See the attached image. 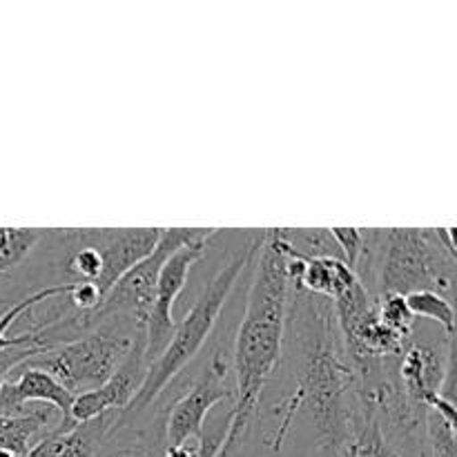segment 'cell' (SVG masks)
Wrapping results in <instances>:
<instances>
[{
  "instance_id": "16",
  "label": "cell",
  "mask_w": 457,
  "mask_h": 457,
  "mask_svg": "<svg viewBox=\"0 0 457 457\" xmlns=\"http://www.w3.org/2000/svg\"><path fill=\"white\" fill-rule=\"evenodd\" d=\"M56 428H62V418L43 404L38 409H25L18 415L0 413V451L25 457Z\"/></svg>"
},
{
  "instance_id": "25",
  "label": "cell",
  "mask_w": 457,
  "mask_h": 457,
  "mask_svg": "<svg viewBox=\"0 0 457 457\" xmlns=\"http://www.w3.org/2000/svg\"><path fill=\"white\" fill-rule=\"evenodd\" d=\"M165 457H199V440L186 442V445L174 446V449L165 446Z\"/></svg>"
},
{
  "instance_id": "15",
  "label": "cell",
  "mask_w": 457,
  "mask_h": 457,
  "mask_svg": "<svg viewBox=\"0 0 457 457\" xmlns=\"http://www.w3.org/2000/svg\"><path fill=\"white\" fill-rule=\"evenodd\" d=\"M119 413H105L71 428H56L40 440L25 457H94L116 424Z\"/></svg>"
},
{
  "instance_id": "18",
  "label": "cell",
  "mask_w": 457,
  "mask_h": 457,
  "mask_svg": "<svg viewBox=\"0 0 457 457\" xmlns=\"http://www.w3.org/2000/svg\"><path fill=\"white\" fill-rule=\"evenodd\" d=\"M279 232L288 254H297V257L306 259L344 262V254L339 250L337 241L330 235V228H279Z\"/></svg>"
},
{
  "instance_id": "13",
  "label": "cell",
  "mask_w": 457,
  "mask_h": 457,
  "mask_svg": "<svg viewBox=\"0 0 457 457\" xmlns=\"http://www.w3.org/2000/svg\"><path fill=\"white\" fill-rule=\"evenodd\" d=\"M13 375L18 378L7 379L0 391V413L18 415L29 404H43L61 415L62 428L74 427L70 418L74 395L65 386H61L52 375L27 364L18 366Z\"/></svg>"
},
{
  "instance_id": "8",
  "label": "cell",
  "mask_w": 457,
  "mask_h": 457,
  "mask_svg": "<svg viewBox=\"0 0 457 457\" xmlns=\"http://www.w3.org/2000/svg\"><path fill=\"white\" fill-rule=\"evenodd\" d=\"M397 379L413 402L424 409L437 395H453V337L413 330L397 357Z\"/></svg>"
},
{
  "instance_id": "5",
  "label": "cell",
  "mask_w": 457,
  "mask_h": 457,
  "mask_svg": "<svg viewBox=\"0 0 457 457\" xmlns=\"http://www.w3.org/2000/svg\"><path fill=\"white\" fill-rule=\"evenodd\" d=\"M141 339H145V328L132 321L94 317V326L80 337L45 348L25 364L49 373L76 397L103 386Z\"/></svg>"
},
{
  "instance_id": "1",
  "label": "cell",
  "mask_w": 457,
  "mask_h": 457,
  "mask_svg": "<svg viewBox=\"0 0 457 457\" xmlns=\"http://www.w3.org/2000/svg\"><path fill=\"white\" fill-rule=\"evenodd\" d=\"M275 375H284V388L266 406H257L250 449L277 457L303 415L317 457H348L361 404L333 302L290 284L284 351Z\"/></svg>"
},
{
  "instance_id": "21",
  "label": "cell",
  "mask_w": 457,
  "mask_h": 457,
  "mask_svg": "<svg viewBox=\"0 0 457 457\" xmlns=\"http://www.w3.org/2000/svg\"><path fill=\"white\" fill-rule=\"evenodd\" d=\"M348 457H400V453L388 445L378 422L361 409V415L355 422V431H353Z\"/></svg>"
},
{
  "instance_id": "10",
  "label": "cell",
  "mask_w": 457,
  "mask_h": 457,
  "mask_svg": "<svg viewBox=\"0 0 457 457\" xmlns=\"http://www.w3.org/2000/svg\"><path fill=\"white\" fill-rule=\"evenodd\" d=\"M161 228H83L80 237L98 250L103 259V275L96 288L107 297L112 286L132 266L152 253Z\"/></svg>"
},
{
  "instance_id": "9",
  "label": "cell",
  "mask_w": 457,
  "mask_h": 457,
  "mask_svg": "<svg viewBox=\"0 0 457 457\" xmlns=\"http://www.w3.org/2000/svg\"><path fill=\"white\" fill-rule=\"evenodd\" d=\"M219 228H212L205 237L192 241V244L179 248L168 262L161 268L159 281H156L154 290V303H152V312L147 317L145 324V361L147 366L165 351L170 337L174 333V303H177L179 295L183 293L187 284V277H190L192 268L201 262V259L208 254L210 244L212 239L219 237Z\"/></svg>"
},
{
  "instance_id": "12",
  "label": "cell",
  "mask_w": 457,
  "mask_h": 457,
  "mask_svg": "<svg viewBox=\"0 0 457 457\" xmlns=\"http://www.w3.org/2000/svg\"><path fill=\"white\" fill-rule=\"evenodd\" d=\"M147 361H145V339L132 348L123 364L119 366L114 375L107 379L103 386L94 388L89 393H80L71 402L70 418L74 424L89 422L105 413H123L132 404L134 395L141 388L143 378H145Z\"/></svg>"
},
{
  "instance_id": "6",
  "label": "cell",
  "mask_w": 457,
  "mask_h": 457,
  "mask_svg": "<svg viewBox=\"0 0 457 457\" xmlns=\"http://www.w3.org/2000/svg\"><path fill=\"white\" fill-rule=\"evenodd\" d=\"M235 404V375L232 360L223 346L210 353V360L192 384L181 386L172 397L165 418V446L174 449L186 442L201 440L210 413L219 404Z\"/></svg>"
},
{
  "instance_id": "19",
  "label": "cell",
  "mask_w": 457,
  "mask_h": 457,
  "mask_svg": "<svg viewBox=\"0 0 457 457\" xmlns=\"http://www.w3.org/2000/svg\"><path fill=\"white\" fill-rule=\"evenodd\" d=\"M45 232L38 228H0V281L34 253Z\"/></svg>"
},
{
  "instance_id": "23",
  "label": "cell",
  "mask_w": 457,
  "mask_h": 457,
  "mask_svg": "<svg viewBox=\"0 0 457 457\" xmlns=\"http://www.w3.org/2000/svg\"><path fill=\"white\" fill-rule=\"evenodd\" d=\"M330 235L337 241L346 266L355 270V263L364 248V228H330Z\"/></svg>"
},
{
  "instance_id": "26",
  "label": "cell",
  "mask_w": 457,
  "mask_h": 457,
  "mask_svg": "<svg viewBox=\"0 0 457 457\" xmlns=\"http://www.w3.org/2000/svg\"><path fill=\"white\" fill-rule=\"evenodd\" d=\"M0 457H16V455L9 453V451H0Z\"/></svg>"
},
{
  "instance_id": "24",
  "label": "cell",
  "mask_w": 457,
  "mask_h": 457,
  "mask_svg": "<svg viewBox=\"0 0 457 457\" xmlns=\"http://www.w3.org/2000/svg\"><path fill=\"white\" fill-rule=\"evenodd\" d=\"M43 348H31V346H16V348H7V351L0 353V391H3L4 382H7L9 375L18 369L21 364H25L27 360H31L34 355Z\"/></svg>"
},
{
  "instance_id": "2",
  "label": "cell",
  "mask_w": 457,
  "mask_h": 457,
  "mask_svg": "<svg viewBox=\"0 0 457 457\" xmlns=\"http://www.w3.org/2000/svg\"><path fill=\"white\" fill-rule=\"evenodd\" d=\"M253 268V284L230 355L235 375V404L226 433L230 445H248L257 406L275 378L284 351L290 277L279 228L259 230Z\"/></svg>"
},
{
  "instance_id": "7",
  "label": "cell",
  "mask_w": 457,
  "mask_h": 457,
  "mask_svg": "<svg viewBox=\"0 0 457 457\" xmlns=\"http://www.w3.org/2000/svg\"><path fill=\"white\" fill-rule=\"evenodd\" d=\"M212 228H161V235L152 253L129 268L107 293L94 317H120L145 328L154 303L156 281L163 263L183 245L205 237Z\"/></svg>"
},
{
  "instance_id": "4",
  "label": "cell",
  "mask_w": 457,
  "mask_h": 457,
  "mask_svg": "<svg viewBox=\"0 0 457 457\" xmlns=\"http://www.w3.org/2000/svg\"><path fill=\"white\" fill-rule=\"evenodd\" d=\"M259 250V232L250 237L248 244L232 254L230 262L223 263L212 279L204 286L199 297L195 299L190 311L186 312L181 321H177L174 333L170 337L165 351L147 366L145 378L141 388L134 395L132 404L123 413H143L150 409L170 386L179 379V375L196 360L204 346L208 344L237 281L244 275L245 268L253 266Z\"/></svg>"
},
{
  "instance_id": "27",
  "label": "cell",
  "mask_w": 457,
  "mask_h": 457,
  "mask_svg": "<svg viewBox=\"0 0 457 457\" xmlns=\"http://www.w3.org/2000/svg\"><path fill=\"white\" fill-rule=\"evenodd\" d=\"M257 457H270V455H263V453H259Z\"/></svg>"
},
{
  "instance_id": "22",
  "label": "cell",
  "mask_w": 457,
  "mask_h": 457,
  "mask_svg": "<svg viewBox=\"0 0 457 457\" xmlns=\"http://www.w3.org/2000/svg\"><path fill=\"white\" fill-rule=\"evenodd\" d=\"M379 320L388 326L391 330H395L397 335H402L404 339L411 337V333L415 330V317L411 315L409 306H406V299L402 295H388V297L379 299Z\"/></svg>"
},
{
  "instance_id": "11",
  "label": "cell",
  "mask_w": 457,
  "mask_h": 457,
  "mask_svg": "<svg viewBox=\"0 0 457 457\" xmlns=\"http://www.w3.org/2000/svg\"><path fill=\"white\" fill-rule=\"evenodd\" d=\"M172 395L159 397L143 413H119L94 457H165V418Z\"/></svg>"
},
{
  "instance_id": "20",
  "label": "cell",
  "mask_w": 457,
  "mask_h": 457,
  "mask_svg": "<svg viewBox=\"0 0 457 457\" xmlns=\"http://www.w3.org/2000/svg\"><path fill=\"white\" fill-rule=\"evenodd\" d=\"M406 306H409L411 315L415 320H427L431 324L440 326L445 330V335H451L453 337L455 333V308L453 302H449L446 297L437 293H428V290H422V293H411L406 295Z\"/></svg>"
},
{
  "instance_id": "17",
  "label": "cell",
  "mask_w": 457,
  "mask_h": 457,
  "mask_svg": "<svg viewBox=\"0 0 457 457\" xmlns=\"http://www.w3.org/2000/svg\"><path fill=\"white\" fill-rule=\"evenodd\" d=\"M67 293H70V284L45 286V288L36 290V293H31V295H25V297L18 299V302H13L9 308H4V311L0 312V353L7 351V348H16V346L43 348L38 344V337H36L34 328H27L25 333L12 335V337L7 335L9 328H12L13 324H18V320H21L22 315H27L31 308L40 306V303H45V302H52V299L65 297Z\"/></svg>"
},
{
  "instance_id": "14",
  "label": "cell",
  "mask_w": 457,
  "mask_h": 457,
  "mask_svg": "<svg viewBox=\"0 0 457 457\" xmlns=\"http://www.w3.org/2000/svg\"><path fill=\"white\" fill-rule=\"evenodd\" d=\"M286 257H288L290 284L302 288L303 293L317 295V297H324L328 302L342 297L357 281L355 272L344 262H335V259H306L288 253H286Z\"/></svg>"
},
{
  "instance_id": "3",
  "label": "cell",
  "mask_w": 457,
  "mask_h": 457,
  "mask_svg": "<svg viewBox=\"0 0 457 457\" xmlns=\"http://www.w3.org/2000/svg\"><path fill=\"white\" fill-rule=\"evenodd\" d=\"M455 228H364L355 277L375 299L437 293L455 302Z\"/></svg>"
}]
</instances>
